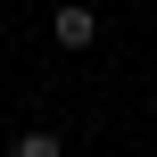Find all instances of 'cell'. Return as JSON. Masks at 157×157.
<instances>
[{
  "instance_id": "obj_1",
  "label": "cell",
  "mask_w": 157,
  "mask_h": 157,
  "mask_svg": "<svg viewBox=\"0 0 157 157\" xmlns=\"http://www.w3.org/2000/svg\"><path fill=\"white\" fill-rule=\"evenodd\" d=\"M50 41H58V50H91V41H99V8H91V0H58V8H50Z\"/></svg>"
},
{
  "instance_id": "obj_2",
  "label": "cell",
  "mask_w": 157,
  "mask_h": 157,
  "mask_svg": "<svg viewBox=\"0 0 157 157\" xmlns=\"http://www.w3.org/2000/svg\"><path fill=\"white\" fill-rule=\"evenodd\" d=\"M8 157H66V141L33 124V132H17V141H8Z\"/></svg>"
}]
</instances>
